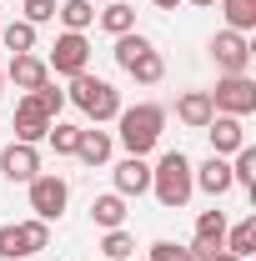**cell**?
Instances as JSON below:
<instances>
[{"label": "cell", "mask_w": 256, "mask_h": 261, "mask_svg": "<svg viewBox=\"0 0 256 261\" xmlns=\"http://www.w3.org/2000/svg\"><path fill=\"white\" fill-rule=\"evenodd\" d=\"M151 196H156L166 211H181V206H186V201L196 196L191 156H186V151H166V156L151 166Z\"/></svg>", "instance_id": "cell-1"}, {"label": "cell", "mask_w": 256, "mask_h": 261, "mask_svg": "<svg viewBox=\"0 0 256 261\" xmlns=\"http://www.w3.org/2000/svg\"><path fill=\"white\" fill-rule=\"evenodd\" d=\"M116 136H121V146H126V156H146V151H156L161 130H166V111L151 106V100H141V106H121V116H116Z\"/></svg>", "instance_id": "cell-2"}, {"label": "cell", "mask_w": 256, "mask_h": 261, "mask_svg": "<svg viewBox=\"0 0 256 261\" xmlns=\"http://www.w3.org/2000/svg\"><path fill=\"white\" fill-rule=\"evenodd\" d=\"M65 100H75L91 121H116L121 116V91L111 86V81H100V75H91V70H81V75H70V91H65Z\"/></svg>", "instance_id": "cell-3"}, {"label": "cell", "mask_w": 256, "mask_h": 261, "mask_svg": "<svg viewBox=\"0 0 256 261\" xmlns=\"http://www.w3.org/2000/svg\"><path fill=\"white\" fill-rule=\"evenodd\" d=\"M25 191H31V211H35V221H61L65 206H70V186H65V176H56V171H40Z\"/></svg>", "instance_id": "cell-4"}, {"label": "cell", "mask_w": 256, "mask_h": 261, "mask_svg": "<svg viewBox=\"0 0 256 261\" xmlns=\"http://www.w3.org/2000/svg\"><path fill=\"white\" fill-rule=\"evenodd\" d=\"M211 106H216V116H236V121H246L256 111V81L251 75H221L216 81V91H206Z\"/></svg>", "instance_id": "cell-5"}, {"label": "cell", "mask_w": 256, "mask_h": 261, "mask_svg": "<svg viewBox=\"0 0 256 261\" xmlns=\"http://www.w3.org/2000/svg\"><path fill=\"white\" fill-rule=\"evenodd\" d=\"M45 65H50L56 75H81V70L91 65V40L81 31H61L56 45H50V56H45Z\"/></svg>", "instance_id": "cell-6"}, {"label": "cell", "mask_w": 256, "mask_h": 261, "mask_svg": "<svg viewBox=\"0 0 256 261\" xmlns=\"http://www.w3.org/2000/svg\"><path fill=\"white\" fill-rule=\"evenodd\" d=\"M211 61L221 75H246L251 70V40L236 31H216L211 35Z\"/></svg>", "instance_id": "cell-7"}, {"label": "cell", "mask_w": 256, "mask_h": 261, "mask_svg": "<svg viewBox=\"0 0 256 261\" xmlns=\"http://www.w3.org/2000/svg\"><path fill=\"white\" fill-rule=\"evenodd\" d=\"M0 176H5L10 186H15V181H20V186H31L35 176H40V151L25 146V141H10V146L0 151Z\"/></svg>", "instance_id": "cell-8"}, {"label": "cell", "mask_w": 256, "mask_h": 261, "mask_svg": "<svg viewBox=\"0 0 256 261\" xmlns=\"http://www.w3.org/2000/svg\"><path fill=\"white\" fill-rule=\"evenodd\" d=\"M5 81H10L15 91H25V96H31V91H40V86L50 81V65L40 61L35 50H25V56H10V65H5Z\"/></svg>", "instance_id": "cell-9"}, {"label": "cell", "mask_w": 256, "mask_h": 261, "mask_svg": "<svg viewBox=\"0 0 256 261\" xmlns=\"http://www.w3.org/2000/svg\"><path fill=\"white\" fill-rule=\"evenodd\" d=\"M206 136H211V156H236L246 146V126L236 116H211L206 121Z\"/></svg>", "instance_id": "cell-10"}, {"label": "cell", "mask_w": 256, "mask_h": 261, "mask_svg": "<svg viewBox=\"0 0 256 261\" xmlns=\"http://www.w3.org/2000/svg\"><path fill=\"white\" fill-rule=\"evenodd\" d=\"M116 196H146L151 191V166H146V156H126V161H116Z\"/></svg>", "instance_id": "cell-11"}, {"label": "cell", "mask_w": 256, "mask_h": 261, "mask_svg": "<svg viewBox=\"0 0 256 261\" xmlns=\"http://www.w3.org/2000/svg\"><path fill=\"white\" fill-rule=\"evenodd\" d=\"M45 130H50V116H40L31 96H20V100H15V141L40 146V141H45Z\"/></svg>", "instance_id": "cell-12"}, {"label": "cell", "mask_w": 256, "mask_h": 261, "mask_svg": "<svg viewBox=\"0 0 256 261\" xmlns=\"http://www.w3.org/2000/svg\"><path fill=\"white\" fill-rule=\"evenodd\" d=\"M191 181H196V191H206V196H226L236 181H231V161L226 156H211L206 166H191Z\"/></svg>", "instance_id": "cell-13"}, {"label": "cell", "mask_w": 256, "mask_h": 261, "mask_svg": "<svg viewBox=\"0 0 256 261\" xmlns=\"http://www.w3.org/2000/svg\"><path fill=\"white\" fill-rule=\"evenodd\" d=\"M216 116V106H211V96L206 91H181L176 96V121L181 126H191V130H206V121Z\"/></svg>", "instance_id": "cell-14"}, {"label": "cell", "mask_w": 256, "mask_h": 261, "mask_svg": "<svg viewBox=\"0 0 256 261\" xmlns=\"http://www.w3.org/2000/svg\"><path fill=\"white\" fill-rule=\"evenodd\" d=\"M96 25L106 35H126V31H136V5H126V0H106L96 10Z\"/></svg>", "instance_id": "cell-15"}, {"label": "cell", "mask_w": 256, "mask_h": 261, "mask_svg": "<svg viewBox=\"0 0 256 261\" xmlns=\"http://www.w3.org/2000/svg\"><path fill=\"white\" fill-rule=\"evenodd\" d=\"M91 221H96L100 231H116V226H126V196H116V191H106L91 201Z\"/></svg>", "instance_id": "cell-16"}, {"label": "cell", "mask_w": 256, "mask_h": 261, "mask_svg": "<svg viewBox=\"0 0 256 261\" xmlns=\"http://www.w3.org/2000/svg\"><path fill=\"white\" fill-rule=\"evenodd\" d=\"M111 151H116L111 130H81V146H75V156H81L86 166H106V161H111Z\"/></svg>", "instance_id": "cell-17"}, {"label": "cell", "mask_w": 256, "mask_h": 261, "mask_svg": "<svg viewBox=\"0 0 256 261\" xmlns=\"http://www.w3.org/2000/svg\"><path fill=\"white\" fill-rule=\"evenodd\" d=\"M56 20H61L65 31H91V25H96V5H91V0H61V5H56Z\"/></svg>", "instance_id": "cell-18"}, {"label": "cell", "mask_w": 256, "mask_h": 261, "mask_svg": "<svg viewBox=\"0 0 256 261\" xmlns=\"http://www.w3.org/2000/svg\"><path fill=\"white\" fill-rule=\"evenodd\" d=\"M221 15H226V31L236 35L256 31V0H221Z\"/></svg>", "instance_id": "cell-19"}, {"label": "cell", "mask_w": 256, "mask_h": 261, "mask_svg": "<svg viewBox=\"0 0 256 261\" xmlns=\"http://www.w3.org/2000/svg\"><path fill=\"white\" fill-rule=\"evenodd\" d=\"M126 75H136L141 86H156L161 75H166V56H161L156 45H151V50H141V56H136V61L126 65Z\"/></svg>", "instance_id": "cell-20"}, {"label": "cell", "mask_w": 256, "mask_h": 261, "mask_svg": "<svg viewBox=\"0 0 256 261\" xmlns=\"http://www.w3.org/2000/svg\"><path fill=\"white\" fill-rule=\"evenodd\" d=\"M0 45H5L10 56L35 50V25H31V20H10V25H0Z\"/></svg>", "instance_id": "cell-21"}, {"label": "cell", "mask_w": 256, "mask_h": 261, "mask_svg": "<svg viewBox=\"0 0 256 261\" xmlns=\"http://www.w3.org/2000/svg\"><path fill=\"white\" fill-rule=\"evenodd\" d=\"M226 251H231V256H241V261L256 251V216L236 221V226H226Z\"/></svg>", "instance_id": "cell-22"}, {"label": "cell", "mask_w": 256, "mask_h": 261, "mask_svg": "<svg viewBox=\"0 0 256 261\" xmlns=\"http://www.w3.org/2000/svg\"><path fill=\"white\" fill-rule=\"evenodd\" d=\"M81 130H86V126H70V121H50L45 141L56 146V156H75V146H81Z\"/></svg>", "instance_id": "cell-23"}, {"label": "cell", "mask_w": 256, "mask_h": 261, "mask_svg": "<svg viewBox=\"0 0 256 261\" xmlns=\"http://www.w3.org/2000/svg\"><path fill=\"white\" fill-rule=\"evenodd\" d=\"M231 181L256 196V146H241V151L231 156Z\"/></svg>", "instance_id": "cell-24"}, {"label": "cell", "mask_w": 256, "mask_h": 261, "mask_svg": "<svg viewBox=\"0 0 256 261\" xmlns=\"http://www.w3.org/2000/svg\"><path fill=\"white\" fill-rule=\"evenodd\" d=\"M131 251H136V236H131L126 226H116V231H106V236H100V256H111V261H131Z\"/></svg>", "instance_id": "cell-25"}, {"label": "cell", "mask_w": 256, "mask_h": 261, "mask_svg": "<svg viewBox=\"0 0 256 261\" xmlns=\"http://www.w3.org/2000/svg\"><path fill=\"white\" fill-rule=\"evenodd\" d=\"M20 226V246H25V256H35V251H45L50 246V221H15Z\"/></svg>", "instance_id": "cell-26"}, {"label": "cell", "mask_w": 256, "mask_h": 261, "mask_svg": "<svg viewBox=\"0 0 256 261\" xmlns=\"http://www.w3.org/2000/svg\"><path fill=\"white\" fill-rule=\"evenodd\" d=\"M141 50H151V35H141V31H126V35H116V65L126 70Z\"/></svg>", "instance_id": "cell-27"}, {"label": "cell", "mask_w": 256, "mask_h": 261, "mask_svg": "<svg viewBox=\"0 0 256 261\" xmlns=\"http://www.w3.org/2000/svg\"><path fill=\"white\" fill-rule=\"evenodd\" d=\"M0 261H31L25 246H20V226H15V221L0 226Z\"/></svg>", "instance_id": "cell-28"}, {"label": "cell", "mask_w": 256, "mask_h": 261, "mask_svg": "<svg viewBox=\"0 0 256 261\" xmlns=\"http://www.w3.org/2000/svg\"><path fill=\"white\" fill-rule=\"evenodd\" d=\"M31 100H35V111H40V116H50V121H56V116H61V106H65V91H56V86L45 81L40 91H31Z\"/></svg>", "instance_id": "cell-29"}, {"label": "cell", "mask_w": 256, "mask_h": 261, "mask_svg": "<svg viewBox=\"0 0 256 261\" xmlns=\"http://www.w3.org/2000/svg\"><path fill=\"white\" fill-rule=\"evenodd\" d=\"M146 261H191V251H186L181 241H156V246H151V256H146Z\"/></svg>", "instance_id": "cell-30"}, {"label": "cell", "mask_w": 256, "mask_h": 261, "mask_svg": "<svg viewBox=\"0 0 256 261\" xmlns=\"http://www.w3.org/2000/svg\"><path fill=\"white\" fill-rule=\"evenodd\" d=\"M25 20H31V25L56 20V0H25Z\"/></svg>", "instance_id": "cell-31"}, {"label": "cell", "mask_w": 256, "mask_h": 261, "mask_svg": "<svg viewBox=\"0 0 256 261\" xmlns=\"http://www.w3.org/2000/svg\"><path fill=\"white\" fill-rule=\"evenodd\" d=\"M151 5H156V10H176L181 0H151Z\"/></svg>", "instance_id": "cell-32"}, {"label": "cell", "mask_w": 256, "mask_h": 261, "mask_svg": "<svg viewBox=\"0 0 256 261\" xmlns=\"http://www.w3.org/2000/svg\"><path fill=\"white\" fill-rule=\"evenodd\" d=\"M211 261H241V256H231V251H216V256H211Z\"/></svg>", "instance_id": "cell-33"}, {"label": "cell", "mask_w": 256, "mask_h": 261, "mask_svg": "<svg viewBox=\"0 0 256 261\" xmlns=\"http://www.w3.org/2000/svg\"><path fill=\"white\" fill-rule=\"evenodd\" d=\"M181 5H201V10H206V5H216V0H181Z\"/></svg>", "instance_id": "cell-34"}, {"label": "cell", "mask_w": 256, "mask_h": 261, "mask_svg": "<svg viewBox=\"0 0 256 261\" xmlns=\"http://www.w3.org/2000/svg\"><path fill=\"white\" fill-rule=\"evenodd\" d=\"M0 100H5V65H0Z\"/></svg>", "instance_id": "cell-35"}, {"label": "cell", "mask_w": 256, "mask_h": 261, "mask_svg": "<svg viewBox=\"0 0 256 261\" xmlns=\"http://www.w3.org/2000/svg\"><path fill=\"white\" fill-rule=\"evenodd\" d=\"M91 5H106V0H91Z\"/></svg>", "instance_id": "cell-36"}, {"label": "cell", "mask_w": 256, "mask_h": 261, "mask_svg": "<svg viewBox=\"0 0 256 261\" xmlns=\"http://www.w3.org/2000/svg\"><path fill=\"white\" fill-rule=\"evenodd\" d=\"M0 25H5V15H0Z\"/></svg>", "instance_id": "cell-37"}]
</instances>
